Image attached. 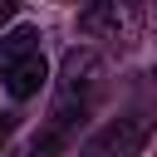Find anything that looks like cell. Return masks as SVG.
Segmentation results:
<instances>
[{"instance_id": "6da1fadb", "label": "cell", "mask_w": 157, "mask_h": 157, "mask_svg": "<svg viewBox=\"0 0 157 157\" xmlns=\"http://www.w3.org/2000/svg\"><path fill=\"white\" fill-rule=\"evenodd\" d=\"M152 132H157V118H147V113H128V118L103 123V128L78 147V157H142L147 142H152Z\"/></svg>"}, {"instance_id": "5b68a950", "label": "cell", "mask_w": 157, "mask_h": 157, "mask_svg": "<svg viewBox=\"0 0 157 157\" xmlns=\"http://www.w3.org/2000/svg\"><path fill=\"white\" fill-rule=\"evenodd\" d=\"M88 113H64V108H49V118L39 123V132L29 137V157H59L69 142H74V132H78V123H83Z\"/></svg>"}, {"instance_id": "7a4b0ae2", "label": "cell", "mask_w": 157, "mask_h": 157, "mask_svg": "<svg viewBox=\"0 0 157 157\" xmlns=\"http://www.w3.org/2000/svg\"><path fill=\"white\" fill-rule=\"evenodd\" d=\"M98 74H103L98 49H69V54H64V64H59L54 108H64V113H88L93 88H98Z\"/></svg>"}, {"instance_id": "3957f363", "label": "cell", "mask_w": 157, "mask_h": 157, "mask_svg": "<svg viewBox=\"0 0 157 157\" xmlns=\"http://www.w3.org/2000/svg\"><path fill=\"white\" fill-rule=\"evenodd\" d=\"M137 20L142 15L132 5H118V0H98V5L78 10V29L88 39H108V44H128L137 34Z\"/></svg>"}, {"instance_id": "52a82bcc", "label": "cell", "mask_w": 157, "mask_h": 157, "mask_svg": "<svg viewBox=\"0 0 157 157\" xmlns=\"http://www.w3.org/2000/svg\"><path fill=\"white\" fill-rule=\"evenodd\" d=\"M10 20H15V5H10V0H0V29H5Z\"/></svg>"}, {"instance_id": "277c9868", "label": "cell", "mask_w": 157, "mask_h": 157, "mask_svg": "<svg viewBox=\"0 0 157 157\" xmlns=\"http://www.w3.org/2000/svg\"><path fill=\"white\" fill-rule=\"evenodd\" d=\"M5 88H10V98H34L44 83H49V59H44V49H25L20 59H10L5 64Z\"/></svg>"}, {"instance_id": "ba28073f", "label": "cell", "mask_w": 157, "mask_h": 157, "mask_svg": "<svg viewBox=\"0 0 157 157\" xmlns=\"http://www.w3.org/2000/svg\"><path fill=\"white\" fill-rule=\"evenodd\" d=\"M5 137H10V118L0 113V142H5Z\"/></svg>"}, {"instance_id": "8992f818", "label": "cell", "mask_w": 157, "mask_h": 157, "mask_svg": "<svg viewBox=\"0 0 157 157\" xmlns=\"http://www.w3.org/2000/svg\"><path fill=\"white\" fill-rule=\"evenodd\" d=\"M25 49H39V29H29V25H20V29H10V34L0 39V74H5V64L20 59Z\"/></svg>"}]
</instances>
